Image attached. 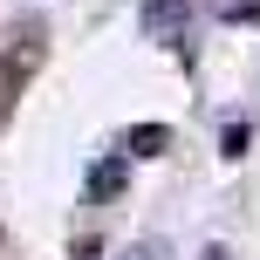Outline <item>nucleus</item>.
<instances>
[{"instance_id": "20e7f679", "label": "nucleus", "mask_w": 260, "mask_h": 260, "mask_svg": "<svg viewBox=\"0 0 260 260\" xmlns=\"http://www.w3.org/2000/svg\"><path fill=\"white\" fill-rule=\"evenodd\" d=\"M247 144H253V130H247V123H233V130H226V157H240Z\"/></svg>"}, {"instance_id": "f03ea898", "label": "nucleus", "mask_w": 260, "mask_h": 260, "mask_svg": "<svg viewBox=\"0 0 260 260\" xmlns=\"http://www.w3.org/2000/svg\"><path fill=\"white\" fill-rule=\"evenodd\" d=\"M123 151H130V157H165V151H171V130H165V123H130V130H123Z\"/></svg>"}, {"instance_id": "39448f33", "label": "nucleus", "mask_w": 260, "mask_h": 260, "mask_svg": "<svg viewBox=\"0 0 260 260\" xmlns=\"http://www.w3.org/2000/svg\"><path fill=\"white\" fill-rule=\"evenodd\" d=\"M117 260H165V247H157V240H137V247L117 253Z\"/></svg>"}, {"instance_id": "f257e3e1", "label": "nucleus", "mask_w": 260, "mask_h": 260, "mask_svg": "<svg viewBox=\"0 0 260 260\" xmlns=\"http://www.w3.org/2000/svg\"><path fill=\"white\" fill-rule=\"evenodd\" d=\"M41 62H48V27H41V21H21L7 41H0V123L14 117V103H21L27 82L41 76Z\"/></svg>"}, {"instance_id": "7ed1b4c3", "label": "nucleus", "mask_w": 260, "mask_h": 260, "mask_svg": "<svg viewBox=\"0 0 260 260\" xmlns=\"http://www.w3.org/2000/svg\"><path fill=\"white\" fill-rule=\"evenodd\" d=\"M110 192H123V165H96L89 171V199H110Z\"/></svg>"}, {"instance_id": "423d86ee", "label": "nucleus", "mask_w": 260, "mask_h": 260, "mask_svg": "<svg viewBox=\"0 0 260 260\" xmlns=\"http://www.w3.org/2000/svg\"><path fill=\"white\" fill-rule=\"evenodd\" d=\"M206 260H226V253H206Z\"/></svg>"}]
</instances>
